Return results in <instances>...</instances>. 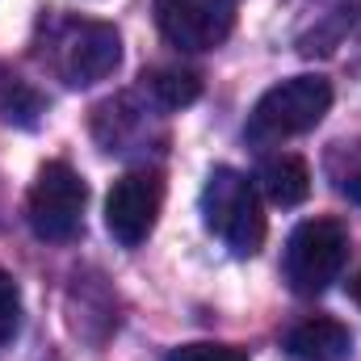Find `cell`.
<instances>
[{"label":"cell","mask_w":361,"mask_h":361,"mask_svg":"<svg viewBox=\"0 0 361 361\" xmlns=\"http://www.w3.org/2000/svg\"><path fill=\"white\" fill-rule=\"evenodd\" d=\"M202 219L235 257H257L265 244V210H261L257 185L235 169H214L206 177Z\"/></svg>","instance_id":"cell-1"},{"label":"cell","mask_w":361,"mask_h":361,"mask_svg":"<svg viewBox=\"0 0 361 361\" xmlns=\"http://www.w3.org/2000/svg\"><path fill=\"white\" fill-rule=\"evenodd\" d=\"M332 109V85L324 76H290L273 85L248 118V139H290L307 135Z\"/></svg>","instance_id":"cell-2"},{"label":"cell","mask_w":361,"mask_h":361,"mask_svg":"<svg viewBox=\"0 0 361 361\" xmlns=\"http://www.w3.org/2000/svg\"><path fill=\"white\" fill-rule=\"evenodd\" d=\"M85 202H89L85 177L72 164L51 160V164L38 169V177L30 185L25 219H30V227H34L38 240L63 244V240L80 235V227H85Z\"/></svg>","instance_id":"cell-3"},{"label":"cell","mask_w":361,"mask_h":361,"mask_svg":"<svg viewBox=\"0 0 361 361\" xmlns=\"http://www.w3.org/2000/svg\"><path fill=\"white\" fill-rule=\"evenodd\" d=\"M349 261V231L336 219H307L286 244V281L294 294H324Z\"/></svg>","instance_id":"cell-4"},{"label":"cell","mask_w":361,"mask_h":361,"mask_svg":"<svg viewBox=\"0 0 361 361\" xmlns=\"http://www.w3.org/2000/svg\"><path fill=\"white\" fill-rule=\"evenodd\" d=\"M51 59H55V72L63 85L89 89L97 80L114 76V68L122 63V38L105 21H68L55 34Z\"/></svg>","instance_id":"cell-5"},{"label":"cell","mask_w":361,"mask_h":361,"mask_svg":"<svg viewBox=\"0 0 361 361\" xmlns=\"http://www.w3.org/2000/svg\"><path fill=\"white\" fill-rule=\"evenodd\" d=\"M160 206H164V180H160V173H152V169L126 173V177L114 180V189L105 197V227H109V235L122 248H139L156 231Z\"/></svg>","instance_id":"cell-6"},{"label":"cell","mask_w":361,"mask_h":361,"mask_svg":"<svg viewBox=\"0 0 361 361\" xmlns=\"http://www.w3.org/2000/svg\"><path fill=\"white\" fill-rule=\"evenodd\" d=\"M156 25L180 51H214L235 30V0H156Z\"/></svg>","instance_id":"cell-7"},{"label":"cell","mask_w":361,"mask_h":361,"mask_svg":"<svg viewBox=\"0 0 361 361\" xmlns=\"http://www.w3.org/2000/svg\"><path fill=\"white\" fill-rule=\"evenodd\" d=\"M286 353L294 361H345L353 353V336H349V328L341 319L311 315V319H302V324L290 328Z\"/></svg>","instance_id":"cell-8"},{"label":"cell","mask_w":361,"mask_h":361,"mask_svg":"<svg viewBox=\"0 0 361 361\" xmlns=\"http://www.w3.org/2000/svg\"><path fill=\"white\" fill-rule=\"evenodd\" d=\"M257 180H261L265 197L277 202V206H298V202H307V193H311V169H307V160H302V156H290V152L269 156V160L257 169Z\"/></svg>","instance_id":"cell-9"},{"label":"cell","mask_w":361,"mask_h":361,"mask_svg":"<svg viewBox=\"0 0 361 361\" xmlns=\"http://www.w3.org/2000/svg\"><path fill=\"white\" fill-rule=\"evenodd\" d=\"M143 89L152 92L164 109H185L202 97V76L189 68H156L143 76Z\"/></svg>","instance_id":"cell-10"},{"label":"cell","mask_w":361,"mask_h":361,"mask_svg":"<svg viewBox=\"0 0 361 361\" xmlns=\"http://www.w3.org/2000/svg\"><path fill=\"white\" fill-rule=\"evenodd\" d=\"M21 328V290L8 273L0 269V345H8Z\"/></svg>","instance_id":"cell-11"},{"label":"cell","mask_w":361,"mask_h":361,"mask_svg":"<svg viewBox=\"0 0 361 361\" xmlns=\"http://www.w3.org/2000/svg\"><path fill=\"white\" fill-rule=\"evenodd\" d=\"M169 361H248V353L231 349V345H210V341H197V345H177Z\"/></svg>","instance_id":"cell-12"},{"label":"cell","mask_w":361,"mask_h":361,"mask_svg":"<svg viewBox=\"0 0 361 361\" xmlns=\"http://www.w3.org/2000/svg\"><path fill=\"white\" fill-rule=\"evenodd\" d=\"M336 185H341V193H345V197H353V202L361 206V156L349 164V173H341Z\"/></svg>","instance_id":"cell-13"},{"label":"cell","mask_w":361,"mask_h":361,"mask_svg":"<svg viewBox=\"0 0 361 361\" xmlns=\"http://www.w3.org/2000/svg\"><path fill=\"white\" fill-rule=\"evenodd\" d=\"M353 302L361 307V273H357V281H353Z\"/></svg>","instance_id":"cell-14"}]
</instances>
